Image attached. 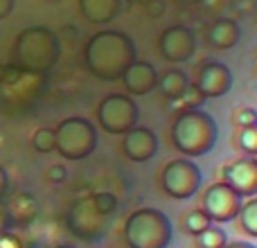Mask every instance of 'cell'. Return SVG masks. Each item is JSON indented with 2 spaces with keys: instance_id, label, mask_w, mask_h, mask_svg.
Returning a JSON list of instances; mask_svg holds the SVG:
<instances>
[{
  "instance_id": "6da1fadb",
  "label": "cell",
  "mask_w": 257,
  "mask_h": 248,
  "mask_svg": "<svg viewBox=\"0 0 257 248\" xmlns=\"http://www.w3.org/2000/svg\"><path fill=\"white\" fill-rule=\"evenodd\" d=\"M136 43L124 32L104 30L90 36L84 50L86 68L102 81H115L136 61Z\"/></svg>"
},
{
  "instance_id": "7a4b0ae2",
  "label": "cell",
  "mask_w": 257,
  "mask_h": 248,
  "mask_svg": "<svg viewBox=\"0 0 257 248\" xmlns=\"http://www.w3.org/2000/svg\"><path fill=\"white\" fill-rule=\"evenodd\" d=\"M172 145L187 158H199L208 154L219 138V127L214 117L203 108L181 111L172 124Z\"/></svg>"
},
{
  "instance_id": "3957f363",
  "label": "cell",
  "mask_w": 257,
  "mask_h": 248,
  "mask_svg": "<svg viewBox=\"0 0 257 248\" xmlns=\"http://www.w3.org/2000/svg\"><path fill=\"white\" fill-rule=\"evenodd\" d=\"M14 54H16V66L21 70L39 75L54 68V63L61 57V43L52 30L34 25L18 34Z\"/></svg>"
},
{
  "instance_id": "277c9868",
  "label": "cell",
  "mask_w": 257,
  "mask_h": 248,
  "mask_svg": "<svg viewBox=\"0 0 257 248\" xmlns=\"http://www.w3.org/2000/svg\"><path fill=\"white\" fill-rule=\"evenodd\" d=\"M122 232L128 248H167L174 228L165 212L156 208H140L126 217Z\"/></svg>"
},
{
  "instance_id": "5b68a950",
  "label": "cell",
  "mask_w": 257,
  "mask_h": 248,
  "mask_svg": "<svg viewBox=\"0 0 257 248\" xmlns=\"http://www.w3.org/2000/svg\"><path fill=\"white\" fill-rule=\"evenodd\" d=\"M97 147V129L86 117H68L54 129V151L66 160H84Z\"/></svg>"
},
{
  "instance_id": "8992f818",
  "label": "cell",
  "mask_w": 257,
  "mask_h": 248,
  "mask_svg": "<svg viewBox=\"0 0 257 248\" xmlns=\"http://www.w3.org/2000/svg\"><path fill=\"white\" fill-rule=\"evenodd\" d=\"M140 117V108L128 95H108L97 106V124L111 136H124Z\"/></svg>"
},
{
  "instance_id": "52a82bcc",
  "label": "cell",
  "mask_w": 257,
  "mask_h": 248,
  "mask_svg": "<svg viewBox=\"0 0 257 248\" xmlns=\"http://www.w3.org/2000/svg\"><path fill=\"white\" fill-rule=\"evenodd\" d=\"M160 187L172 199H190L201 187V169L192 160H172L160 174Z\"/></svg>"
},
{
  "instance_id": "ba28073f",
  "label": "cell",
  "mask_w": 257,
  "mask_h": 248,
  "mask_svg": "<svg viewBox=\"0 0 257 248\" xmlns=\"http://www.w3.org/2000/svg\"><path fill=\"white\" fill-rule=\"evenodd\" d=\"M241 203H244V196H239L230 185L219 181V183H212L203 192L201 210L210 219V223H226V221L237 219Z\"/></svg>"
},
{
  "instance_id": "9c48e42d",
  "label": "cell",
  "mask_w": 257,
  "mask_h": 248,
  "mask_svg": "<svg viewBox=\"0 0 257 248\" xmlns=\"http://www.w3.org/2000/svg\"><path fill=\"white\" fill-rule=\"evenodd\" d=\"M104 221H106V217L97 212V208L93 203V196H86V199L72 203L70 212H68V226L81 239L99 237L104 230Z\"/></svg>"
},
{
  "instance_id": "30bf717a",
  "label": "cell",
  "mask_w": 257,
  "mask_h": 248,
  "mask_svg": "<svg viewBox=\"0 0 257 248\" xmlns=\"http://www.w3.org/2000/svg\"><path fill=\"white\" fill-rule=\"evenodd\" d=\"M160 54L172 63H183L187 59H192L196 50V39L192 34V30L183 25H172L167 30H163L160 34Z\"/></svg>"
},
{
  "instance_id": "8fae6325",
  "label": "cell",
  "mask_w": 257,
  "mask_h": 248,
  "mask_svg": "<svg viewBox=\"0 0 257 248\" xmlns=\"http://www.w3.org/2000/svg\"><path fill=\"white\" fill-rule=\"evenodd\" d=\"M194 86L205 99L221 97L232 88V72L228 70L226 63L221 61H208L199 68Z\"/></svg>"
},
{
  "instance_id": "7c38bea8",
  "label": "cell",
  "mask_w": 257,
  "mask_h": 248,
  "mask_svg": "<svg viewBox=\"0 0 257 248\" xmlns=\"http://www.w3.org/2000/svg\"><path fill=\"white\" fill-rule=\"evenodd\" d=\"M223 183L230 185L239 196H255L257 194V160L255 158H239L228 163L221 169Z\"/></svg>"
},
{
  "instance_id": "4fadbf2b",
  "label": "cell",
  "mask_w": 257,
  "mask_h": 248,
  "mask_svg": "<svg viewBox=\"0 0 257 248\" xmlns=\"http://www.w3.org/2000/svg\"><path fill=\"white\" fill-rule=\"evenodd\" d=\"M122 151L131 163H147L158 151V138L147 127H133L122 138Z\"/></svg>"
},
{
  "instance_id": "5bb4252c",
  "label": "cell",
  "mask_w": 257,
  "mask_h": 248,
  "mask_svg": "<svg viewBox=\"0 0 257 248\" xmlns=\"http://www.w3.org/2000/svg\"><path fill=\"white\" fill-rule=\"evenodd\" d=\"M120 79L128 95L142 97V95H149L158 86V72H156V68L149 61H138L136 59L124 70V75Z\"/></svg>"
},
{
  "instance_id": "9a60e30c",
  "label": "cell",
  "mask_w": 257,
  "mask_h": 248,
  "mask_svg": "<svg viewBox=\"0 0 257 248\" xmlns=\"http://www.w3.org/2000/svg\"><path fill=\"white\" fill-rule=\"evenodd\" d=\"M239 39H241V27L232 18H219L208 30V43L214 50H230L239 43Z\"/></svg>"
},
{
  "instance_id": "2e32d148",
  "label": "cell",
  "mask_w": 257,
  "mask_h": 248,
  "mask_svg": "<svg viewBox=\"0 0 257 248\" xmlns=\"http://www.w3.org/2000/svg\"><path fill=\"white\" fill-rule=\"evenodd\" d=\"M79 12L86 21L106 25L122 12V0H79Z\"/></svg>"
},
{
  "instance_id": "e0dca14e",
  "label": "cell",
  "mask_w": 257,
  "mask_h": 248,
  "mask_svg": "<svg viewBox=\"0 0 257 248\" xmlns=\"http://www.w3.org/2000/svg\"><path fill=\"white\" fill-rule=\"evenodd\" d=\"M187 84H190V81H187L183 70H167L163 77H158L160 90H163L165 97H169V99L181 97V93L187 88Z\"/></svg>"
},
{
  "instance_id": "ac0fdd59",
  "label": "cell",
  "mask_w": 257,
  "mask_h": 248,
  "mask_svg": "<svg viewBox=\"0 0 257 248\" xmlns=\"http://www.w3.org/2000/svg\"><path fill=\"white\" fill-rule=\"evenodd\" d=\"M239 217V228L246 232L248 237H257V199L250 196L248 201H244L237 212Z\"/></svg>"
},
{
  "instance_id": "d6986e66",
  "label": "cell",
  "mask_w": 257,
  "mask_h": 248,
  "mask_svg": "<svg viewBox=\"0 0 257 248\" xmlns=\"http://www.w3.org/2000/svg\"><path fill=\"white\" fill-rule=\"evenodd\" d=\"M226 244H228L226 232H223L221 228L212 226V223H210L203 232H199V235H196V246H199V248H221Z\"/></svg>"
},
{
  "instance_id": "ffe728a7",
  "label": "cell",
  "mask_w": 257,
  "mask_h": 248,
  "mask_svg": "<svg viewBox=\"0 0 257 248\" xmlns=\"http://www.w3.org/2000/svg\"><path fill=\"white\" fill-rule=\"evenodd\" d=\"M210 226V219L203 214V210H190V212L183 217V228H185L190 235H199V232H203L205 228Z\"/></svg>"
},
{
  "instance_id": "44dd1931",
  "label": "cell",
  "mask_w": 257,
  "mask_h": 248,
  "mask_svg": "<svg viewBox=\"0 0 257 248\" xmlns=\"http://www.w3.org/2000/svg\"><path fill=\"white\" fill-rule=\"evenodd\" d=\"M203 102H205V97L199 93V88H196L194 84H187V88L181 93V97L174 99V104H176L178 108H183V111H190V108H199Z\"/></svg>"
},
{
  "instance_id": "7402d4cb",
  "label": "cell",
  "mask_w": 257,
  "mask_h": 248,
  "mask_svg": "<svg viewBox=\"0 0 257 248\" xmlns=\"http://www.w3.org/2000/svg\"><path fill=\"white\" fill-rule=\"evenodd\" d=\"M32 147H34L39 154H50L54 151V129H36L34 136H32Z\"/></svg>"
},
{
  "instance_id": "603a6c76",
  "label": "cell",
  "mask_w": 257,
  "mask_h": 248,
  "mask_svg": "<svg viewBox=\"0 0 257 248\" xmlns=\"http://www.w3.org/2000/svg\"><path fill=\"white\" fill-rule=\"evenodd\" d=\"M237 145L246 151V154H257V127H241L237 133Z\"/></svg>"
},
{
  "instance_id": "cb8c5ba5",
  "label": "cell",
  "mask_w": 257,
  "mask_h": 248,
  "mask_svg": "<svg viewBox=\"0 0 257 248\" xmlns=\"http://www.w3.org/2000/svg\"><path fill=\"white\" fill-rule=\"evenodd\" d=\"M93 203H95V208H97V212L99 214H111L113 210L117 208V199H115V194H111V192H102V194H95L93 196Z\"/></svg>"
},
{
  "instance_id": "d4e9b609",
  "label": "cell",
  "mask_w": 257,
  "mask_h": 248,
  "mask_svg": "<svg viewBox=\"0 0 257 248\" xmlns=\"http://www.w3.org/2000/svg\"><path fill=\"white\" fill-rule=\"evenodd\" d=\"M0 248H27V244L21 235H16V232L0 230Z\"/></svg>"
},
{
  "instance_id": "484cf974",
  "label": "cell",
  "mask_w": 257,
  "mask_h": 248,
  "mask_svg": "<svg viewBox=\"0 0 257 248\" xmlns=\"http://www.w3.org/2000/svg\"><path fill=\"white\" fill-rule=\"evenodd\" d=\"M235 122L239 124V129H241V127H253V124H257V113H255V108H250V106L239 108V111L235 113Z\"/></svg>"
},
{
  "instance_id": "4316f807",
  "label": "cell",
  "mask_w": 257,
  "mask_h": 248,
  "mask_svg": "<svg viewBox=\"0 0 257 248\" xmlns=\"http://www.w3.org/2000/svg\"><path fill=\"white\" fill-rule=\"evenodd\" d=\"M66 176H68V172H66L63 165H52V167L48 169V178L52 183H63L66 181Z\"/></svg>"
},
{
  "instance_id": "83f0119b",
  "label": "cell",
  "mask_w": 257,
  "mask_h": 248,
  "mask_svg": "<svg viewBox=\"0 0 257 248\" xmlns=\"http://www.w3.org/2000/svg\"><path fill=\"white\" fill-rule=\"evenodd\" d=\"M145 7H147V14H149V18H160V16H163V12H165L163 0H151V3L145 5Z\"/></svg>"
},
{
  "instance_id": "f1b7e54d",
  "label": "cell",
  "mask_w": 257,
  "mask_h": 248,
  "mask_svg": "<svg viewBox=\"0 0 257 248\" xmlns=\"http://www.w3.org/2000/svg\"><path fill=\"white\" fill-rule=\"evenodd\" d=\"M7 185H9V181H7V172H5V167L0 165V201L5 199V194H7Z\"/></svg>"
},
{
  "instance_id": "f546056e",
  "label": "cell",
  "mask_w": 257,
  "mask_h": 248,
  "mask_svg": "<svg viewBox=\"0 0 257 248\" xmlns=\"http://www.w3.org/2000/svg\"><path fill=\"white\" fill-rule=\"evenodd\" d=\"M12 9H14V0H0V21L7 18L12 14Z\"/></svg>"
},
{
  "instance_id": "4dcf8cb0",
  "label": "cell",
  "mask_w": 257,
  "mask_h": 248,
  "mask_svg": "<svg viewBox=\"0 0 257 248\" xmlns=\"http://www.w3.org/2000/svg\"><path fill=\"white\" fill-rule=\"evenodd\" d=\"M7 214H9L7 212V205L0 201V230H5V226H7V219H9Z\"/></svg>"
},
{
  "instance_id": "1f68e13d",
  "label": "cell",
  "mask_w": 257,
  "mask_h": 248,
  "mask_svg": "<svg viewBox=\"0 0 257 248\" xmlns=\"http://www.w3.org/2000/svg\"><path fill=\"white\" fill-rule=\"evenodd\" d=\"M221 248H255L253 244H248V241H230V244L221 246Z\"/></svg>"
},
{
  "instance_id": "d6a6232c",
  "label": "cell",
  "mask_w": 257,
  "mask_h": 248,
  "mask_svg": "<svg viewBox=\"0 0 257 248\" xmlns=\"http://www.w3.org/2000/svg\"><path fill=\"white\" fill-rule=\"evenodd\" d=\"M178 3H185V5H199V3H203V0H178Z\"/></svg>"
},
{
  "instance_id": "836d02e7",
  "label": "cell",
  "mask_w": 257,
  "mask_h": 248,
  "mask_svg": "<svg viewBox=\"0 0 257 248\" xmlns=\"http://www.w3.org/2000/svg\"><path fill=\"white\" fill-rule=\"evenodd\" d=\"M0 81H5V66H0Z\"/></svg>"
},
{
  "instance_id": "e575fe53",
  "label": "cell",
  "mask_w": 257,
  "mask_h": 248,
  "mask_svg": "<svg viewBox=\"0 0 257 248\" xmlns=\"http://www.w3.org/2000/svg\"><path fill=\"white\" fill-rule=\"evenodd\" d=\"M133 3H138V5H149L151 0H133Z\"/></svg>"
},
{
  "instance_id": "d590c367",
  "label": "cell",
  "mask_w": 257,
  "mask_h": 248,
  "mask_svg": "<svg viewBox=\"0 0 257 248\" xmlns=\"http://www.w3.org/2000/svg\"><path fill=\"white\" fill-rule=\"evenodd\" d=\"M54 248H72V246H68V244H59V246H54Z\"/></svg>"
},
{
  "instance_id": "8d00e7d4",
  "label": "cell",
  "mask_w": 257,
  "mask_h": 248,
  "mask_svg": "<svg viewBox=\"0 0 257 248\" xmlns=\"http://www.w3.org/2000/svg\"><path fill=\"white\" fill-rule=\"evenodd\" d=\"M54 3H57V0H54Z\"/></svg>"
}]
</instances>
